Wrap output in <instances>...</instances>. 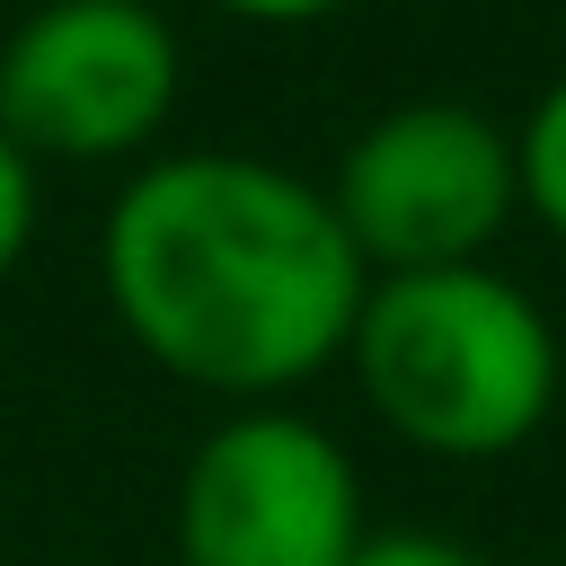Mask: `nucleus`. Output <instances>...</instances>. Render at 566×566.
I'll return each instance as SVG.
<instances>
[{
  "mask_svg": "<svg viewBox=\"0 0 566 566\" xmlns=\"http://www.w3.org/2000/svg\"><path fill=\"white\" fill-rule=\"evenodd\" d=\"M97 274L150 371L239 407L345 363L371 283L327 186L248 150H150L97 230Z\"/></svg>",
  "mask_w": 566,
  "mask_h": 566,
  "instance_id": "f257e3e1",
  "label": "nucleus"
},
{
  "mask_svg": "<svg viewBox=\"0 0 566 566\" xmlns=\"http://www.w3.org/2000/svg\"><path fill=\"white\" fill-rule=\"evenodd\" d=\"M345 371L407 451L478 469L548 424L566 354L548 310L478 256V265L371 274L345 327Z\"/></svg>",
  "mask_w": 566,
  "mask_h": 566,
  "instance_id": "f03ea898",
  "label": "nucleus"
},
{
  "mask_svg": "<svg viewBox=\"0 0 566 566\" xmlns=\"http://www.w3.org/2000/svg\"><path fill=\"white\" fill-rule=\"evenodd\" d=\"M186 97V44L159 0H35L0 44V133L35 168L150 159Z\"/></svg>",
  "mask_w": 566,
  "mask_h": 566,
  "instance_id": "7ed1b4c3",
  "label": "nucleus"
},
{
  "mask_svg": "<svg viewBox=\"0 0 566 566\" xmlns=\"http://www.w3.org/2000/svg\"><path fill=\"white\" fill-rule=\"evenodd\" d=\"M327 203L371 274H416V265H478L513 212H522V168H513V124L460 97H407L380 106L336 177Z\"/></svg>",
  "mask_w": 566,
  "mask_h": 566,
  "instance_id": "20e7f679",
  "label": "nucleus"
},
{
  "mask_svg": "<svg viewBox=\"0 0 566 566\" xmlns=\"http://www.w3.org/2000/svg\"><path fill=\"white\" fill-rule=\"evenodd\" d=\"M363 539V469L318 416L265 398L186 451L177 566H345Z\"/></svg>",
  "mask_w": 566,
  "mask_h": 566,
  "instance_id": "39448f33",
  "label": "nucleus"
},
{
  "mask_svg": "<svg viewBox=\"0 0 566 566\" xmlns=\"http://www.w3.org/2000/svg\"><path fill=\"white\" fill-rule=\"evenodd\" d=\"M513 168H522V212L548 239H566V80H548L513 124Z\"/></svg>",
  "mask_w": 566,
  "mask_h": 566,
  "instance_id": "423d86ee",
  "label": "nucleus"
},
{
  "mask_svg": "<svg viewBox=\"0 0 566 566\" xmlns=\"http://www.w3.org/2000/svg\"><path fill=\"white\" fill-rule=\"evenodd\" d=\"M27 239H35V159L0 133V283L18 274Z\"/></svg>",
  "mask_w": 566,
  "mask_h": 566,
  "instance_id": "0eeeda50",
  "label": "nucleus"
},
{
  "mask_svg": "<svg viewBox=\"0 0 566 566\" xmlns=\"http://www.w3.org/2000/svg\"><path fill=\"white\" fill-rule=\"evenodd\" d=\"M345 566H486V557L460 548V539H442V531H371Z\"/></svg>",
  "mask_w": 566,
  "mask_h": 566,
  "instance_id": "6e6552de",
  "label": "nucleus"
},
{
  "mask_svg": "<svg viewBox=\"0 0 566 566\" xmlns=\"http://www.w3.org/2000/svg\"><path fill=\"white\" fill-rule=\"evenodd\" d=\"M212 9H230V18H248V27H310V18H336V9H354V0H212Z\"/></svg>",
  "mask_w": 566,
  "mask_h": 566,
  "instance_id": "1a4fd4ad",
  "label": "nucleus"
}]
</instances>
